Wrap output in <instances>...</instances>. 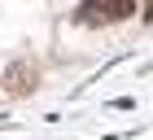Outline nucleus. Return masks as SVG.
Returning a JSON list of instances; mask_svg holds the SVG:
<instances>
[{
  "instance_id": "obj_1",
  "label": "nucleus",
  "mask_w": 153,
  "mask_h": 140,
  "mask_svg": "<svg viewBox=\"0 0 153 140\" xmlns=\"http://www.w3.org/2000/svg\"><path fill=\"white\" fill-rule=\"evenodd\" d=\"M140 13V0H79L70 13V22L83 26V31H96V26H114V22H127Z\"/></svg>"
},
{
  "instance_id": "obj_3",
  "label": "nucleus",
  "mask_w": 153,
  "mask_h": 140,
  "mask_svg": "<svg viewBox=\"0 0 153 140\" xmlns=\"http://www.w3.org/2000/svg\"><path fill=\"white\" fill-rule=\"evenodd\" d=\"M140 22H153V0H140Z\"/></svg>"
},
{
  "instance_id": "obj_2",
  "label": "nucleus",
  "mask_w": 153,
  "mask_h": 140,
  "mask_svg": "<svg viewBox=\"0 0 153 140\" xmlns=\"http://www.w3.org/2000/svg\"><path fill=\"white\" fill-rule=\"evenodd\" d=\"M39 79H44V70H39L35 57H13L9 66L0 70V92L9 101H26V96L39 92Z\"/></svg>"
}]
</instances>
